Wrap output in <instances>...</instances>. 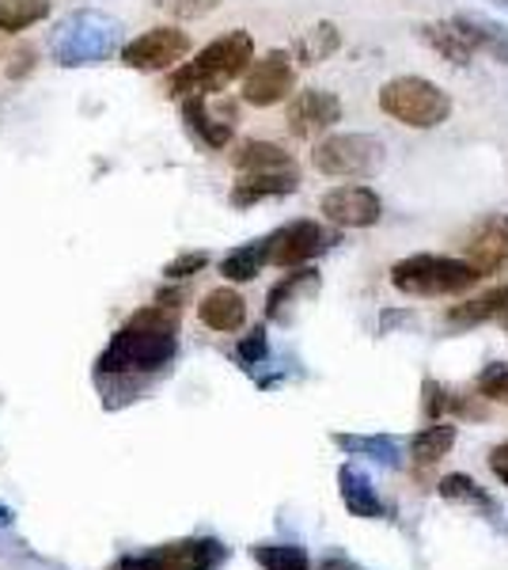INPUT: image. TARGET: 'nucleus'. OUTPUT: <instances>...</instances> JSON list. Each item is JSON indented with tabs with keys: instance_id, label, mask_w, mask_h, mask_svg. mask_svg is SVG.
Wrapping results in <instances>:
<instances>
[{
	"instance_id": "1",
	"label": "nucleus",
	"mask_w": 508,
	"mask_h": 570,
	"mask_svg": "<svg viewBox=\"0 0 508 570\" xmlns=\"http://www.w3.org/2000/svg\"><path fill=\"white\" fill-rule=\"evenodd\" d=\"M179 351V308L149 305L126 320V327L114 331L110 346L99 354V376H133V373H160L171 365Z\"/></svg>"
},
{
	"instance_id": "2",
	"label": "nucleus",
	"mask_w": 508,
	"mask_h": 570,
	"mask_svg": "<svg viewBox=\"0 0 508 570\" xmlns=\"http://www.w3.org/2000/svg\"><path fill=\"white\" fill-rule=\"evenodd\" d=\"M251 66H255V39L247 31H228L220 39H212L201 53H193V61L175 69L168 88L179 99L212 96V91L232 85L236 77H247Z\"/></svg>"
},
{
	"instance_id": "3",
	"label": "nucleus",
	"mask_w": 508,
	"mask_h": 570,
	"mask_svg": "<svg viewBox=\"0 0 508 570\" xmlns=\"http://www.w3.org/2000/svg\"><path fill=\"white\" fill-rule=\"evenodd\" d=\"M122 50V23L107 12L84 8V12H72L69 20L58 23L50 39V58L61 69H88L99 61L114 58Z\"/></svg>"
},
{
	"instance_id": "4",
	"label": "nucleus",
	"mask_w": 508,
	"mask_h": 570,
	"mask_svg": "<svg viewBox=\"0 0 508 570\" xmlns=\"http://www.w3.org/2000/svg\"><path fill=\"white\" fill-rule=\"evenodd\" d=\"M478 282L482 274L467 259H451V255H410L391 266V285L406 297H459Z\"/></svg>"
},
{
	"instance_id": "5",
	"label": "nucleus",
	"mask_w": 508,
	"mask_h": 570,
	"mask_svg": "<svg viewBox=\"0 0 508 570\" xmlns=\"http://www.w3.org/2000/svg\"><path fill=\"white\" fill-rule=\"evenodd\" d=\"M380 110L410 130H437L451 115V96L425 77H395L380 88Z\"/></svg>"
},
{
	"instance_id": "6",
	"label": "nucleus",
	"mask_w": 508,
	"mask_h": 570,
	"mask_svg": "<svg viewBox=\"0 0 508 570\" xmlns=\"http://www.w3.org/2000/svg\"><path fill=\"white\" fill-rule=\"evenodd\" d=\"M387 160V145L372 134H330L311 149L316 171L330 179H372Z\"/></svg>"
},
{
	"instance_id": "7",
	"label": "nucleus",
	"mask_w": 508,
	"mask_h": 570,
	"mask_svg": "<svg viewBox=\"0 0 508 570\" xmlns=\"http://www.w3.org/2000/svg\"><path fill=\"white\" fill-rule=\"evenodd\" d=\"M190 53V35L179 27H152L122 46V66L137 72H163L175 69Z\"/></svg>"
},
{
	"instance_id": "8",
	"label": "nucleus",
	"mask_w": 508,
	"mask_h": 570,
	"mask_svg": "<svg viewBox=\"0 0 508 570\" xmlns=\"http://www.w3.org/2000/svg\"><path fill=\"white\" fill-rule=\"evenodd\" d=\"M292 85H297V69H292V58L285 50H270L247 69L243 77V104L251 107H277L292 96Z\"/></svg>"
},
{
	"instance_id": "9",
	"label": "nucleus",
	"mask_w": 508,
	"mask_h": 570,
	"mask_svg": "<svg viewBox=\"0 0 508 570\" xmlns=\"http://www.w3.org/2000/svg\"><path fill=\"white\" fill-rule=\"evenodd\" d=\"M319 214L338 228H372L384 217V202L365 183H346V187H335L322 195Z\"/></svg>"
},
{
	"instance_id": "10",
	"label": "nucleus",
	"mask_w": 508,
	"mask_h": 570,
	"mask_svg": "<svg viewBox=\"0 0 508 570\" xmlns=\"http://www.w3.org/2000/svg\"><path fill=\"white\" fill-rule=\"evenodd\" d=\"M225 556L228 551L217 540H182V544H168L152 556L126 559L118 570H217Z\"/></svg>"
},
{
	"instance_id": "11",
	"label": "nucleus",
	"mask_w": 508,
	"mask_h": 570,
	"mask_svg": "<svg viewBox=\"0 0 508 570\" xmlns=\"http://www.w3.org/2000/svg\"><path fill=\"white\" fill-rule=\"evenodd\" d=\"M341 122V99L327 88H308L289 104V134L300 141H316L330 126Z\"/></svg>"
},
{
	"instance_id": "12",
	"label": "nucleus",
	"mask_w": 508,
	"mask_h": 570,
	"mask_svg": "<svg viewBox=\"0 0 508 570\" xmlns=\"http://www.w3.org/2000/svg\"><path fill=\"white\" fill-rule=\"evenodd\" d=\"M270 240V263L273 266H303L311 263L316 255L327 252V233H322L319 220H292V225L277 228L273 236H266Z\"/></svg>"
},
{
	"instance_id": "13",
	"label": "nucleus",
	"mask_w": 508,
	"mask_h": 570,
	"mask_svg": "<svg viewBox=\"0 0 508 570\" xmlns=\"http://www.w3.org/2000/svg\"><path fill=\"white\" fill-rule=\"evenodd\" d=\"M464 259L478 274H497L508 266V214H489L475 225V233L464 244Z\"/></svg>"
},
{
	"instance_id": "14",
	"label": "nucleus",
	"mask_w": 508,
	"mask_h": 570,
	"mask_svg": "<svg viewBox=\"0 0 508 570\" xmlns=\"http://www.w3.org/2000/svg\"><path fill=\"white\" fill-rule=\"evenodd\" d=\"M198 320L206 324L209 331H220V335H232L247 324V301L239 297L232 285H217L201 297L198 305Z\"/></svg>"
},
{
	"instance_id": "15",
	"label": "nucleus",
	"mask_w": 508,
	"mask_h": 570,
	"mask_svg": "<svg viewBox=\"0 0 508 570\" xmlns=\"http://www.w3.org/2000/svg\"><path fill=\"white\" fill-rule=\"evenodd\" d=\"M297 190H300L297 168H292V171H258V176H239V183L232 187V206L247 209V206H258V202H266V198L297 195Z\"/></svg>"
},
{
	"instance_id": "16",
	"label": "nucleus",
	"mask_w": 508,
	"mask_h": 570,
	"mask_svg": "<svg viewBox=\"0 0 508 570\" xmlns=\"http://www.w3.org/2000/svg\"><path fill=\"white\" fill-rule=\"evenodd\" d=\"M311 293H319V274L311 271V266H292V274H285L281 282L270 289V297H266V316L270 320H289L292 308H297L300 297H311Z\"/></svg>"
},
{
	"instance_id": "17",
	"label": "nucleus",
	"mask_w": 508,
	"mask_h": 570,
	"mask_svg": "<svg viewBox=\"0 0 508 570\" xmlns=\"http://www.w3.org/2000/svg\"><path fill=\"white\" fill-rule=\"evenodd\" d=\"M338 491H341V502L353 518H365V521H380L384 518V499L376 494L372 480L365 472H357L353 464H346L338 472Z\"/></svg>"
},
{
	"instance_id": "18",
	"label": "nucleus",
	"mask_w": 508,
	"mask_h": 570,
	"mask_svg": "<svg viewBox=\"0 0 508 570\" xmlns=\"http://www.w3.org/2000/svg\"><path fill=\"white\" fill-rule=\"evenodd\" d=\"M418 39L429 46L432 53H440L445 61H451V66H470L475 61V46H470V39L464 31H459L456 20H440V23H421L418 27Z\"/></svg>"
},
{
	"instance_id": "19",
	"label": "nucleus",
	"mask_w": 508,
	"mask_h": 570,
	"mask_svg": "<svg viewBox=\"0 0 508 570\" xmlns=\"http://www.w3.org/2000/svg\"><path fill=\"white\" fill-rule=\"evenodd\" d=\"M182 118H187V130L198 137L206 149H225L232 141V122L217 118L212 110L206 107V96H190L182 99Z\"/></svg>"
},
{
	"instance_id": "20",
	"label": "nucleus",
	"mask_w": 508,
	"mask_h": 570,
	"mask_svg": "<svg viewBox=\"0 0 508 570\" xmlns=\"http://www.w3.org/2000/svg\"><path fill=\"white\" fill-rule=\"evenodd\" d=\"M489 320H505L508 324V285H497V289L482 293V297L448 308L451 327H478V324H489Z\"/></svg>"
},
{
	"instance_id": "21",
	"label": "nucleus",
	"mask_w": 508,
	"mask_h": 570,
	"mask_svg": "<svg viewBox=\"0 0 508 570\" xmlns=\"http://www.w3.org/2000/svg\"><path fill=\"white\" fill-rule=\"evenodd\" d=\"M456 23L470 39V46H475V53H489L494 61L508 66V27L486 20V16H475V12H459Z\"/></svg>"
},
{
	"instance_id": "22",
	"label": "nucleus",
	"mask_w": 508,
	"mask_h": 570,
	"mask_svg": "<svg viewBox=\"0 0 508 570\" xmlns=\"http://www.w3.org/2000/svg\"><path fill=\"white\" fill-rule=\"evenodd\" d=\"M232 164L239 176H258V171H292V156L273 141H243L232 153Z\"/></svg>"
},
{
	"instance_id": "23",
	"label": "nucleus",
	"mask_w": 508,
	"mask_h": 570,
	"mask_svg": "<svg viewBox=\"0 0 508 570\" xmlns=\"http://www.w3.org/2000/svg\"><path fill=\"white\" fill-rule=\"evenodd\" d=\"M341 50V31L330 20H322L316 27H308V31L297 39V61L308 69L322 66V61H330L335 53Z\"/></svg>"
},
{
	"instance_id": "24",
	"label": "nucleus",
	"mask_w": 508,
	"mask_h": 570,
	"mask_svg": "<svg viewBox=\"0 0 508 570\" xmlns=\"http://www.w3.org/2000/svg\"><path fill=\"white\" fill-rule=\"evenodd\" d=\"M437 494L451 505H470V510H482V513H497V499L486 491L478 480H470L464 472H451L445 480L437 483Z\"/></svg>"
},
{
	"instance_id": "25",
	"label": "nucleus",
	"mask_w": 508,
	"mask_h": 570,
	"mask_svg": "<svg viewBox=\"0 0 508 570\" xmlns=\"http://www.w3.org/2000/svg\"><path fill=\"white\" fill-rule=\"evenodd\" d=\"M451 445H456V426H451V422H432V426H425L421 434H414L410 456L418 468H432L440 456L451 453Z\"/></svg>"
},
{
	"instance_id": "26",
	"label": "nucleus",
	"mask_w": 508,
	"mask_h": 570,
	"mask_svg": "<svg viewBox=\"0 0 508 570\" xmlns=\"http://www.w3.org/2000/svg\"><path fill=\"white\" fill-rule=\"evenodd\" d=\"M266 263H270V240H251L220 259V274L228 282H251Z\"/></svg>"
},
{
	"instance_id": "27",
	"label": "nucleus",
	"mask_w": 508,
	"mask_h": 570,
	"mask_svg": "<svg viewBox=\"0 0 508 570\" xmlns=\"http://www.w3.org/2000/svg\"><path fill=\"white\" fill-rule=\"evenodd\" d=\"M50 16V0H0V31L16 35L42 23Z\"/></svg>"
},
{
	"instance_id": "28",
	"label": "nucleus",
	"mask_w": 508,
	"mask_h": 570,
	"mask_svg": "<svg viewBox=\"0 0 508 570\" xmlns=\"http://www.w3.org/2000/svg\"><path fill=\"white\" fill-rule=\"evenodd\" d=\"M335 445L353 456H372L387 468H399V445L391 438H360V434H335Z\"/></svg>"
},
{
	"instance_id": "29",
	"label": "nucleus",
	"mask_w": 508,
	"mask_h": 570,
	"mask_svg": "<svg viewBox=\"0 0 508 570\" xmlns=\"http://www.w3.org/2000/svg\"><path fill=\"white\" fill-rule=\"evenodd\" d=\"M251 556L266 570H311L308 551L297 544H258V548H251Z\"/></svg>"
},
{
	"instance_id": "30",
	"label": "nucleus",
	"mask_w": 508,
	"mask_h": 570,
	"mask_svg": "<svg viewBox=\"0 0 508 570\" xmlns=\"http://www.w3.org/2000/svg\"><path fill=\"white\" fill-rule=\"evenodd\" d=\"M478 395L489 403L508 400V362H489L482 373H478Z\"/></svg>"
},
{
	"instance_id": "31",
	"label": "nucleus",
	"mask_w": 508,
	"mask_h": 570,
	"mask_svg": "<svg viewBox=\"0 0 508 570\" xmlns=\"http://www.w3.org/2000/svg\"><path fill=\"white\" fill-rule=\"evenodd\" d=\"M421 392H425V403H421L425 419H429V422H440V419H445L448 411H451V400H456V395H451L440 381H432V376L421 384Z\"/></svg>"
},
{
	"instance_id": "32",
	"label": "nucleus",
	"mask_w": 508,
	"mask_h": 570,
	"mask_svg": "<svg viewBox=\"0 0 508 570\" xmlns=\"http://www.w3.org/2000/svg\"><path fill=\"white\" fill-rule=\"evenodd\" d=\"M206 266H209V255L206 252H182L179 259H171L168 266H163V278L182 282V278H193V274H201Z\"/></svg>"
},
{
	"instance_id": "33",
	"label": "nucleus",
	"mask_w": 508,
	"mask_h": 570,
	"mask_svg": "<svg viewBox=\"0 0 508 570\" xmlns=\"http://www.w3.org/2000/svg\"><path fill=\"white\" fill-rule=\"evenodd\" d=\"M266 354H270V346H266V331L262 327H255L251 335H247L243 343H239V351H236V357L243 365H258Z\"/></svg>"
},
{
	"instance_id": "34",
	"label": "nucleus",
	"mask_w": 508,
	"mask_h": 570,
	"mask_svg": "<svg viewBox=\"0 0 508 570\" xmlns=\"http://www.w3.org/2000/svg\"><path fill=\"white\" fill-rule=\"evenodd\" d=\"M486 461H489V472H494L497 480H501V483L508 487V441H501V445L489 449Z\"/></svg>"
},
{
	"instance_id": "35",
	"label": "nucleus",
	"mask_w": 508,
	"mask_h": 570,
	"mask_svg": "<svg viewBox=\"0 0 508 570\" xmlns=\"http://www.w3.org/2000/svg\"><path fill=\"white\" fill-rule=\"evenodd\" d=\"M212 4H217V0H168V8H175L179 16H201V12H209Z\"/></svg>"
},
{
	"instance_id": "36",
	"label": "nucleus",
	"mask_w": 508,
	"mask_h": 570,
	"mask_svg": "<svg viewBox=\"0 0 508 570\" xmlns=\"http://www.w3.org/2000/svg\"><path fill=\"white\" fill-rule=\"evenodd\" d=\"M406 320H410V312H384V316H380V331L387 335V331H391L395 324H406Z\"/></svg>"
},
{
	"instance_id": "37",
	"label": "nucleus",
	"mask_w": 508,
	"mask_h": 570,
	"mask_svg": "<svg viewBox=\"0 0 508 570\" xmlns=\"http://www.w3.org/2000/svg\"><path fill=\"white\" fill-rule=\"evenodd\" d=\"M494 4H501V8H505V12H508V0H494Z\"/></svg>"
}]
</instances>
